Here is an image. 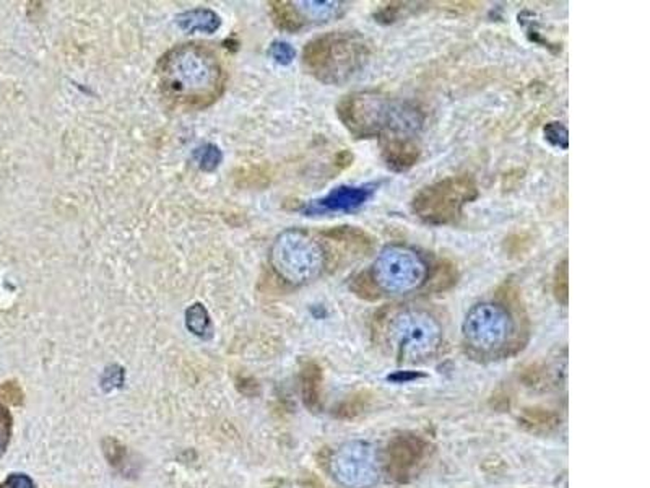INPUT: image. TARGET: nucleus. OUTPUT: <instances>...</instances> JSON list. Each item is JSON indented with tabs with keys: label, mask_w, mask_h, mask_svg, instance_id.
I'll return each instance as SVG.
<instances>
[{
	"label": "nucleus",
	"mask_w": 650,
	"mask_h": 488,
	"mask_svg": "<svg viewBox=\"0 0 650 488\" xmlns=\"http://www.w3.org/2000/svg\"><path fill=\"white\" fill-rule=\"evenodd\" d=\"M384 163L392 171H408L420 161L421 147L412 134L389 132L379 137Z\"/></svg>",
	"instance_id": "9b49d317"
},
{
	"label": "nucleus",
	"mask_w": 650,
	"mask_h": 488,
	"mask_svg": "<svg viewBox=\"0 0 650 488\" xmlns=\"http://www.w3.org/2000/svg\"><path fill=\"white\" fill-rule=\"evenodd\" d=\"M379 295H408L425 287L431 266L410 246L389 244L366 269Z\"/></svg>",
	"instance_id": "0eeeda50"
},
{
	"label": "nucleus",
	"mask_w": 650,
	"mask_h": 488,
	"mask_svg": "<svg viewBox=\"0 0 650 488\" xmlns=\"http://www.w3.org/2000/svg\"><path fill=\"white\" fill-rule=\"evenodd\" d=\"M324 240L329 243L338 244L343 251L356 257L368 256L374 249V238L366 233L361 228L356 227H334L324 230L321 233Z\"/></svg>",
	"instance_id": "f8f14e48"
},
{
	"label": "nucleus",
	"mask_w": 650,
	"mask_h": 488,
	"mask_svg": "<svg viewBox=\"0 0 650 488\" xmlns=\"http://www.w3.org/2000/svg\"><path fill=\"white\" fill-rule=\"evenodd\" d=\"M516 334V321L509 308L499 301H481L472 306L462 323V337L468 349L480 355H496L509 347Z\"/></svg>",
	"instance_id": "6e6552de"
},
{
	"label": "nucleus",
	"mask_w": 650,
	"mask_h": 488,
	"mask_svg": "<svg viewBox=\"0 0 650 488\" xmlns=\"http://www.w3.org/2000/svg\"><path fill=\"white\" fill-rule=\"evenodd\" d=\"M269 54L273 61L282 65H288L295 59L296 51L291 44L285 43V41H275L270 46Z\"/></svg>",
	"instance_id": "4be33fe9"
},
{
	"label": "nucleus",
	"mask_w": 650,
	"mask_h": 488,
	"mask_svg": "<svg viewBox=\"0 0 650 488\" xmlns=\"http://www.w3.org/2000/svg\"><path fill=\"white\" fill-rule=\"evenodd\" d=\"M478 194L477 181L472 176H449L416 192L412 212L426 225L447 227L459 222L465 205L475 201Z\"/></svg>",
	"instance_id": "423d86ee"
},
{
	"label": "nucleus",
	"mask_w": 650,
	"mask_h": 488,
	"mask_svg": "<svg viewBox=\"0 0 650 488\" xmlns=\"http://www.w3.org/2000/svg\"><path fill=\"white\" fill-rule=\"evenodd\" d=\"M371 43L358 31H330L304 46L303 65L325 85H343L371 59Z\"/></svg>",
	"instance_id": "20e7f679"
},
{
	"label": "nucleus",
	"mask_w": 650,
	"mask_h": 488,
	"mask_svg": "<svg viewBox=\"0 0 650 488\" xmlns=\"http://www.w3.org/2000/svg\"><path fill=\"white\" fill-rule=\"evenodd\" d=\"M329 262L325 244L299 228H290L275 238L270 249V266L278 279L301 287L319 279Z\"/></svg>",
	"instance_id": "39448f33"
},
{
	"label": "nucleus",
	"mask_w": 650,
	"mask_h": 488,
	"mask_svg": "<svg viewBox=\"0 0 650 488\" xmlns=\"http://www.w3.org/2000/svg\"><path fill=\"white\" fill-rule=\"evenodd\" d=\"M351 163H353V153H351V152H348V150H343V152H340L337 157H335V163H334V166H335L338 171H340V170H345V168H348V166L351 165Z\"/></svg>",
	"instance_id": "a878e982"
},
{
	"label": "nucleus",
	"mask_w": 650,
	"mask_h": 488,
	"mask_svg": "<svg viewBox=\"0 0 650 488\" xmlns=\"http://www.w3.org/2000/svg\"><path fill=\"white\" fill-rule=\"evenodd\" d=\"M455 282H457V271H455L454 264L442 261L438 266H434V269L429 272L425 287L434 290V292H441V290L451 288Z\"/></svg>",
	"instance_id": "dca6fc26"
},
{
	"label": "nucleus",
	"mask_w": 650,
	"mask_h": 488,
	"mask_svg": "<svg viewBox=\"0 0 650 488\" xmlns=\"http://www.w3.org/2000/svg\"><path fill=\"white\" fill-rule=\"evenodd\" d=\"M374 336L400 363L428 362L442 345V326L433 314L415 306H389L376 316Z\"/></svg>",
	"instance_id": "f03ea898"
},
{
	"label": "nucleus",
	"mask_w": 650,
	"mask_h": 488,
	"mask_svg": "<svg viewBox=\"0 0 650 488\" xmlns=\"http://www.w3.org/2000/svg\"><path fill=\"white\" fill-rule=\"evenodd\" d=\"M543 132H545V139L551 145L559 147V149H568V145H569L568 144L569 134H568V129L564 127L561 122H550V124H546Z\"/></svg>",
	"instance_id": "412c9836"
},
{
	"label": "nucleus",
	"mask_w": 650,
	"mask_h": 488,
	"mask_svg": "<svg viewBox=\"0 0 650 488\" xmlns=\"http://www.w3.org/2000/svg\"><path fill=\"white\" fill-rule=\"evenodd\" d=\"M304 23H325L345 15L348 2H295Z\"/></svg>",
	"instance_id": "ddd939ff"
},
{
	"label": "nucleus",
	"mask_w": 650,
	"mask_h": 488,
	"mask_svg": "<svg viewBox=\"0 0 650 488\" xmlns=\"http://www.w3.org/2000/svg\"><path fill=\"white\" fill-rule=\"evenodd\" d=\"M553 293L559 305L568 306L569 301V261L564 257L563 261L556 266L553 274Z\"/></svg>",
	"instance_id": "f3484780"
},
{
	"label": "nucleus",
	"mask_w": 650,
	"mask_h": 488,
	"mask_svg": "<svg viewBox=\"0 0 650 488\" xmlns=\"http://www.w3.org/2000/svg\"><path fill=\"white\" fill-rule=\"evenodd\" d=\"M186 323H187V329L200 337L207 336L210 332V316H208L207 309L200 303H195L187 309Z\"/></svg>",
	"instance_id": "a211bd4d"
},
{
	"label": "nucleus",
	"mask_w": 650,
	"mask_h": 488,
	"mask_svg": "<svg viewBox=\"0 0 650 488\" xmlns=\"http://www.w3.org/2000/svg\"><path fill=\"white\" fill-rule=\"evenodd\" d=\"M223 160L221 150L218 149L213 144H207L202 149L197 150V161H199L200 170L204 171H215L220 163Z\"/></svg>",
	"instance_id": "aec40b11"
},
{
	"label": "nucleus",
	"mask_w": 650,
	"mask_h": 488,
	"mask_svg": "<svg viewBox=\"0 0 650 488\" xmlns=\"http://www.w3.org/2000/svg\"><path fill=\"white\" fill-rule=\"evenodd\" d=\"M176 22L182 31H187V33L199 31V33H208V35L215 33L221 25L220 17L210 9H194L184 12L181 15H178Z\"/></svg>",
	"instance_id": "4468645a"
},
{
	"label": "nucleus",
	"mask_w": 650,
	"mask_h": 488,
	"mask_svg": "<svg viewBox=\"0 0 650 488\" xmlns=\"http://www.w3.org/2000/svg\"><path fill=\"white\" fill-rule=\"evenodd\" d=\"M10 414L4 405H0V454L4 453L10 436Z\"/></svg>",
	"instance_id": "5701e85b"
},
{
	"label": "nucleus",
	"mask_w": 650,
	"mask_h": 488,
	"mask_svg": "<svg viewBox=\"0 0 650 488\" xmlns=\"http://www.w3.org/2000/svg\"><path fill=\"white\" fill-rule=\"evenodd\" d=\"M5 488H35V484L25 474H12L7 479Z\"/></svg>",
	"instance_id": "393cba45"
},
{
	"label": "nucleus",
	"mask_w": 650,
	"mask_h": 488,
	"mask_svg": "<svg viewBox=\"0 0 650 488\" xmlns=\"http://www.w3.org/2000/svg\"><path fill=\"white\" fill-rule=\"evenodd\" d=\"M337 116L355 139H379L389 132L415 134L423 114L415 106L399 103L381 92H351L338 101Z\"/></svg>",
	"instance_id": "7ed1b4c3"
},
{
	"label": "nucleus",
	"mask_w": 650,
	"mask_h": 488,
	"mask_svg": "<svg viewBox=\"0 0 650 488\" xmlns=\"http://www.w3.org/2000/svg\"><path fill=\"white\" fill-rule=\"evenodd\" d=\"M350 288L355 292L358 297L364 298V300H377V298H381L377 288L374 287L373 280L369 277L368 271L356 274L355 277L351 279Z\"/></svg>",
	"instance_id": "6ab92c4d"
},
{
	"label": "nucleus",
	"mask_w": 650,
	"mask_h": 488,
	"mask_svg": "<svg viewBox=\"0 0 650 488\" xmlns=\"http://www.w3.org/2000/svg\"><path fill=\"white\" fill-rule=\"evenodd\" d=\"M330 472L343 487L373 488L381 479V462L371 443L353 440L334 451L330 458Z\"/></svg>",
	"instance_id": "1a4fd4ad"
},
{
	"label": "nucleus",
	"mask_w": 650,
	"mask_h": 488,
	"mask_svg": "<svg viewBox=\"0 0 650 488\" xmlns=\"http://www.w3.org/2000/svg\"><path fill=\"white\" fill-rule=\"evenodd\" d=\"M0 396L5 397L12 404H20L22 401V391L17 383H5L0 388Z\"/></svg>",
	"instance_id": "b1692460"
},
{
	"label": "nucleus",
	"mask_w": 650,
	"mask_h": 488,
	"mask_svg": "<svg viewBox=\"0 0 650 488\" xmlns=\"http://www.w3.org/2000/svg\"><path fill=\"white\" fill-rule=\"evenodd\" d=\"M270 17L273 23L286 33H296L306 27L299 10L296 7L295 2L286 0H272L269 2Z\"/></svg>",
	"instance_id": "2eb2a0df"
},
{
	"label": "nucleus",
	"mask_w": 650,
	"mask_h": 488,
	"mask_svg": "<svg viewBox=\"0 0 650 488\" xmlns=\"http://www.w3.org/2000/svg\"><path fill=\"white\" fill-rule=\"evenodd\" d=\"M377 191V184H361V186H340L321 199L309 201L301 207L306 217H322L330 214H351L361 209Z\"/></svg>",
	"instance_id": "9d476101"
},
{
	"label": "nucleus",
	"mask_w": 650,
	"mask_h": 488,
	"mask_svg": "<svg viewBox=\"0 0 650 488\" xmlns=\"http://www.w3.org/2000/svg\"><path fill=\"white\" fill-rule=\"evenodd\" d=\"M158 87L169 105L199 111L223 93L226 74L220 57L205 44L174 46L156 65Z\"/></svg>",
	"instance_id": "f257e3e1"
}]
</instances>
